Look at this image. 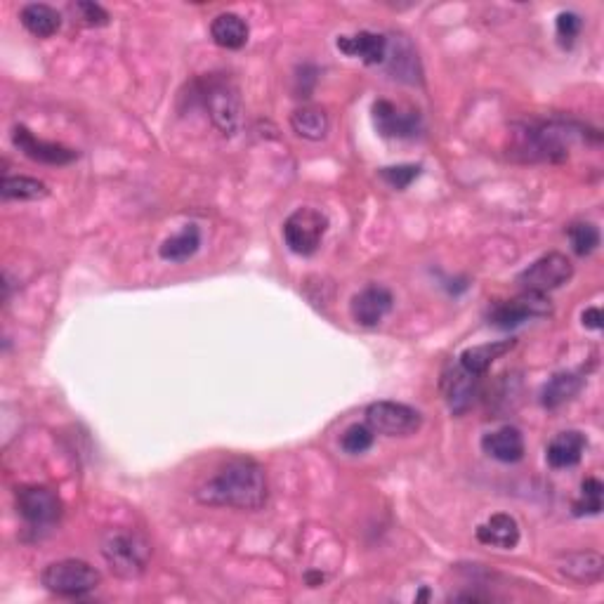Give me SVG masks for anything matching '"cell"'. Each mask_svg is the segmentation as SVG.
<instances>
[{
  "label": "cell",
  "instance_id": "6da1fadb",
  "mask_svg": "<svg viewBox=\"0 0 604 604\" xmlns=\"http://www.w3.org/2000/svg\"><path fill=\"white\" fill-rule=\"evenodd\" d=\"M267 475L258 461L246 456L229 458L218 472L196 489V501L213 508L255 512L267 503Z\"/></svg>",
  "mask_w": 604,
  "mask_h": 604
},
{
  "label": "cell",
  "instance_id": "7a4b0ae2",
  "mask_svg": "<svg viewBox=\"0 0 604 604\" xmlns=\"http://www.w3.org/2000/svg\"><path fill=\"white\" fill-rule=\"evenodd\" d=\"M586 128L574 121L548 118V121H527L512 133L510 156L524 163H560L569 159V149Z\"/></svg>",
  "mask_w": 604,
  "mask_h": 604
},
{
  "label": "cell",
  "instance_id": "3957f363",
  "mask_svg": "<svg viewBox=\"0 0 604 604\" xmlns=\"http://www.w3.org/2000/svg\"><path fill=\"white\" fill-rule=\"evenodd\" d=\"M201 107L208 111L213 126L225 137L241 130V95L232 78L225 74L203 76L194 83Z\"/></svg>",
  "mask_w": 604,
  "mask_h": 604
},
{
  "label": "cell",
  "instance_id": "277c9868",
  "mask_svg": "<svg viewBox=\"0 0 604 604\" xmlns=\"http://www.w3.org/2000/svg\"><path fill=\"white\" fill-rule=\"evenodd\" d=\"M102 557L118 579H137L149 567L151 546L137 531L114 529L102 538Z\"/></svg>",
  "mask_w": 604,
  "mask_h": 604
},
{
  "label": "cell",
  "instance_id": "5b68a950",
  "mask_svg": "<svg viewBox=\"0 0 604 604\" xmlns=\"http://www.w3.org/2000/svg\"><path fill=\"white\" fill-rule=\"evenodd\" d=\"M41 583L59 597H83L100 588L102 574L90 562L59 560L43 569Z\"/></svg>",
  "mask_w": 604,
  "mask_h": 604
},
{
  "label": "cell",
  "instance_id": "8992f818",
  "mask_svg": "<svg viewBox=\"0 0 604 604\" xmlns=\"http://www.w3.org/2000/svg\"><path fill=\"white\" fill-rule=\"evenodd\" d=\"M328 232V218L317 208H298L295 213L288 215L284 222V241L295 255H307L317 253L321 241Z\"/></svg>",
  "mask_w": 604,
  "mask_h": 604
},
{
  "label": "cell",
  "instance_id": "52a82bcc",
  "mask_svg": "<svg viewBox=\"0 0 604 604\" xmlns=\"http://www.w3.org/2000/svg\"><path fill=\"white\" fill-rule=\"evenodd\" d=\"M571 277H574V265L564 253H548L543 258H538L536 262L524 269V272L517 277V284H520L527 293H550L562 288L564 284H569Z\"/></svg>",
  "mask_w": 604,
  "mask_h": 604
},
{
  "label": "cell",
  "instance_id": "ba28073f",
  "mask_svg": "<svg viewBox=\"0 0 604 604\" xmlns=\"http://www.w3.org/2000/svg\"><path fill=\"white\" fill-rule=\"evenodd\" d=\"M366 423L373 432L385 437H409L416 435L423 425L420 411L409 404L399 402H373L366 409Z\"/></svg>",
  "mask_w": 604,
  "mask_h": 604
},
{
  "label": "cell",
  "instance_id": "9c48e42d",
  "mask_svg": "<svg viewBox=\"0 0 604 604\" xmlns=\"http://www.w3.org/2000/svg\"><path fill=\"white\" fill-rule=\"evenodd\" d=\"M15 503L22 520L36 529L52 527L62 517L59 496L50 487H41V484H29V487L17 489Z\"/></svg>",
  "mask_w": 604,
  "mask_h": 604
},
{
  "label": "cell",
  "instance_id": "30bf717a",
  "mask_svg": "<svg viewBox=\"0 0 604 604\" xmlns=\"http://www.w3.org/2000/svg\"><path fill=\"white\" fill-rule=\"evenodd\" d=\"M550 310H553V307H550V300L546 295L524 291L520 298L496 302L489 312V324L501 328V331H510V328L522 326L524 321L529 319L546 317Z\"/></svg>",
  "mask_w": 604,
  "mask_h": 604
},
{
  "label": "cell",
  "instance_id": "8fae6325",
  "mask_svg": "<svg viewBox=\"0 0 604 604\" xmlns=\"http://www.w3.org/2000/svg\"><path fill=\"white\" fill-rule=\"evenodd\" d=\"M373 123L383 137L390 140H413L423 133V116L418 109H404L390 100L373 104Z\"/></svg>",
  "mask_w": 604,
  "mask_h": 604
},
{
  "label": "cell",
  "instance_id": "7c38bea8",
  "mask_svg": "<svg viewBox=\"0 0 604 604\" xmlns=\"http://www.w3.org/2000/svg\"><path fill=\"white\" fill-rule=\"evenodd\" d=\"M12 144L22 151L26 159L45 163V166H67L78 159V151L64 147V144L41 140L26 126L12 128Z\"/></svg>",
  "mask_w": 604,
  "mask_h": 604
},
{
  "label": "cell",
  "instance_id": "4fadbf2b",
  "mask_svg": "<svg viewBox=\"0 0 604 604\" xmlns=\"http://www.w3.org/2000/svg\"><path fill=\"white\" fill-rule=\"evenodd\" d=\"M392 305H395V295L387 291L385 286H366L364 291H359L350 302V314L354 324L373 328L390 314Z\"/></svg>",
  "mask_w": 604,
  "mask_h": 604
},
{
  "label": "cell",
  "instance_id": "5bb4252c",
  "mask_svg": "<svg viewBox=\"0 0 604 604\" xmlns=\"http://www.w3.org/2000/svg\"><path fill=\"white\" fill-rule=\"evenodd\" d=\"M477 390H479V376H472V373L465 371L461 364L451 366V369L444 371L442 392L451 413H456V416H461V413L470 409L477 397Z\"/></svg>",
  "mask_w": 604,
  "mask_h": 604
},
{
  "label": "cell",
  "instance_id": "9a60e30c",
  "mask_svg": "<svg viewBox=\"0 0 604 604\" xmlns=\"http://www.w3.org/2000/svg\"><path fill=\"white\" fill-rule=\"evenodd\" d=\"M387 69H390L392 78L404 83H420V64L418 55L413 50L409 38L392 36L387 38Z\"/></svg>",
  "mask_w": 604,
  "mask_h": 604
},
{
  "label": "cell",
  "instance_id": "2e32d148",
  "mask_svg": "<svg viewBox=\"0 0 604 604\" xmlns=\"http://www.w3.org/2000/svg\"><path fill=\"white\" fill-rule=\"evenodd\" d=\"M338 50L345 52L347 57H359L361 62L369 64H385L387 59V36L373 34V31H359L354 36H340Z\"/></svg>",
  "mask_w": 604,
  "mask_h": 604
},
{
  "label": "cell",
  "instance_id": "e0dca14e",
  "mask_svg": "<svg viewBox=\"0 0 604 604\" xmlns=\"http://www.w3.org/2000/svg\"><path fill=\"white\" fill-rule=\"evenodd\" d=\"M475 536L482 546L512 550L517 543H520V524H517V520L512 515L496 512V515H491L487 522L479 524Z\"/></svg>",
  "mask_w": 604,
  "mask_h": 604
},
{
  "label": "cell",
  "instance_id": "ac0fdd59",
  "mask_svg": "<svg viewBox=\"0 0 604 604\" xmlns=\"http://www.w3.org/2000/svg\"><path fill=\"white\" fill-rule=\"evenodd\" d=\"M588 449V439L586 435H581L579 430H567L560 432L553 442L548 444L546 458L548 465L555 470H567L574 468L583 461V453Z\"/></svg>",
  "mask_w": 604,
  "mask_h": 604
},
{
  "label": "cell",
  "instance_id": "d6986e66",
  "mask_svg": "<svg viewBox=\"0 0 604 604\" xmlns=\"http://www.w3.org/2000/svg\"><path fill=\"white\" fill-rule=\"evenodd\" d=\"M482 451L498 463H520L524 458V437L512 425L482 437Z\"/></svg>",
  "mask_w": 604,
  "mask_h": 604
},
{
  "label": "cell",
  "instance_id": "ffe728a7",
  "mask_svg": "<svg viewBox=\"0 0 604 604\" xmlns=\"http://www.w3.org/2000/svg\"><path fill=\"white\" fill-rule=\"evenodd\" d=\"M557 569H560L562 576H567L569 581L574 583H595L602 579L604 574V560L600 553H593V550H581V553H569L562 555L560 562H557Z\"/></svg>",
  "mask_w": 604,
  "mask_h": 604
},
{
  "label": "cell",
  "instance_id": "44dd1931",
  "mask_svg": "<svg viewBox=\"0 0 604 604\" xmlns=\"http://www.w3.org/2000/svg\"><path fill=\"white\" fill-rule=\"evenodd\" d=\"M248 36H251L248 22L236 12H222L210 22V38L225 50H241L248 43Z\"/></svg>",
  "mask_w": 604,
  "mask_h": 604
},
{
  "label": "cell",
  "instance_id": "7402d4cb",
  "mask_svg": "<svg viewBox=\"0 0 604 604\" xmlns=\"http://www.w3.org/2000/svg\"><path fill=\"white\" fill-rule=\"evenodd\" d=\"M512 347H515V340H498V343L468 347V350L458 357V364L468 373H472V376H484V373L491 369V364L505 357Z\"/></svg>",
  "mask_w": 604,
  "mask_h": 604
},
{
  "label": "cell",
  "instance_id": "603a6c76",
  "mask_svg": "<svg viewBox=\"0 0 604 604\" xmlns=\"http://www.w3.org/2000/svg\"><path fill=\"white\" fill-rule=\"evenodd\" d=\"M199 248H201V227L192 222V225H185L175 236H170V239L163 241L159 248V255L161 260L180 265V262L192 260L194 255L199 253Z\"/></svg>",
  "mask_w": 604,
  "mask_h": 604
},
{
  "label": "cell",
  "instance_id": "cb8c5ba5",
  "mask_svg": "<svg viewBox=\"0 0 604 604\" xmlns=\"http://www.w3.org/2000/svg\"><path fill=\"white\" fill-rule=\"evenodd\" d=\"M19 22L36 38H50L62 29V15L45 3L24 5L22 12H19Z\"/></svg>",
  "mask_w": 604,
  "mask_h": 604
},
{
  "label": "cell",
  "instance_id": "d4e9b609",
  "mask_svg": "<svg viewBox=\"0 0 604 604\" xmlns=\"http://www.w3.org/2000/svg\"><path fill=\"white\" fill-rule=\"evenodd\" d=\"M291 128L293 133L302 137V140L310 142H319L328 135V128H331V121H328V114L321 107H307L295 109L291 114Z\"/></svg>",
  "mask_w": 604,
  "mask_h": 604
},
{
  "label": "cell",
  "instance_id": "484cf974",
  "mask_svg": "<svg viewBox=\"0 0 604 604\" xmlns=\"http://www.w3.org/2000/svg\"><path fill=\"white\" fill-rule=\"evenodd\" d=\"M583 387V378L576 376V373H555L553 378L548 380L546 387L541 392V404L546 409H560L562 404H567L581 392Z\"/></svg>",
  "mask_w": 604,
  "mask_h": 604
},
{
  "label": "cell",
  "instance_id": "4316f807",
  "mask_svg": "<svg viewBox=\"0 0 604 604\" xmlns=\"http://www.w3.org/2000/svg\"><path fill=\"white\" fill-rule=\"evenodd\" d=\"M48 194L50 189L45 187V182L26 175H5L3 187H0V196H3L5 201H38L45 199Z\"/></svg>",
  "mask_w": 604,
  "mask_h": 604
},
{
  "label": "cell",
  "instance_id": "83f0119b",
  "mask_svg": "<svg viewBox=\"0 0 604 604\" xmlns=\"http://www.w3.org/2000/svg\"><path fill=\"white\" fill-rule=\"evenodd\" d=\"M602 503H604V484L597 477H588L583 479L581 498L579 501H574L571 510H574L576 517H593L602 512Z\"/></svg>",
  "mask_w": 604,
  "mask_h": 604
},
{
  "label": "cell",
  "instance_id": "f1b7e54d",
  "mask_svg": "<svg viewBox=\"0 0 604 604\" xmlns=\"http://www.w3.org/2000/svg\"><path fill=\"white\" fill-rule=\"evenodd\" d=\"M567 236L574 253L581 255V258L595 253L597 246H600V229L593 222H574V225L567 227Z\"/></svg>",
  "mask_w": 604,
  "mask_h": 604
},
{
  "label": "cell",
  "instance_id": "f546056e",
  "mask_svg": "<svg viewBox=\"0 0 604 604\" xmlns=\"http://www.w3.org/2000/svg\"><path fill=\"white\" fill-rule=\"evenodd\" d=\"M418 163H402V166H387L380 168V180L385 182V185H390L392 189H397V192H402V189L411 187L413 180H418L420 175Z\"/></svg>",
  "mask_w": 604,
  "mask_h": 604
},
{
  "label": "cell",
  "instance_id": "4dcf8cb0",
  "mask_svg": "<svg viewBox=\"0 0 604 604\" xmlns=\"http://www.w3.org/2000/svg\"><path fill=\"white\" fill-rule=\"evenodd\" d=\"M340 446H343L345 453H352V456H359V453H366L373 446V430L369 425H350L340 437Z\"/></svg>",
  "mask_w": 604,
  "mask_h": 604
},
{
  "label": "cell",
  "instance_id": "1f68e13d",
  "mask_svg": "<svg viewBox=\"0 0 604 604\" xmlns=\"http://www.w3.org/2000/svg\"><path fill=\"white\" fill-rule=\"evenodd\" d=\"M555 29H557V41H560L564 50H569L581 34L583 19L581 15H576V12H560V15H557Z\"/></svg>",
  "mask_w": 604,
  "mask_h": 604
},
{
  "label": "cell",
  "instance_id": "d6a6232c",
  "mask_svg": "<svg viewBox=\"0 0 604 604\" xmlns=\"http://www.w3.org/2000/svg\"><path fill=\"white\" fill-rule=\"evenodd\" d=\"M71 12L81 19L85 26H107L109 24V12L97 3H74Z\"/></svg>",
  "mask_w": 604,
  "mask_h": 604
},
{
  "label": "cell",
  "instance_id": "836d02e7",
  "mask_svg": "<svg viewBox=\"0 0 604 604\" xmlns=\"http://www.w3.org/2000/svg\"><path fill=\"white\" fill-rule=\"evenodd\" d=\"M581 319H583V326L593 328V331H600V328L604 326V317H602L600 307H588V310L583 312Z\"/></svg>",
  "mask_w": 604,
  "mask_h": 604
},
{
  "label": "cell",
  "instance_id": "e575fe53",
  "mask_svg": "<svg viewBox=\"0 0 604 604\" xmlns=\"http://www.w3.org/2000/svg\"><path fill=\"white\" fill-rule=\"evenodd\" d=\"M456 602H487L489 597L487 595H477V593H461L453 597Z\"/></svg>",
  "mask_w": 604,
  "mask_h": 604
},
{
  "label": "cell",
  "instance_id": "d590c367",
  "mask_svg": "<svg viewBox=\"0 0 604 604\" xmlns=\"http://www.w3.org/2000/svg\"><path fill=\"white\" fill-rule=\"evenodd\" d=\"M307 583H310L312 588H317L324 583V574H307Z\"/></svg>",
  "mask_w": 604,
  "mask_h": 604
}]
</instances>
